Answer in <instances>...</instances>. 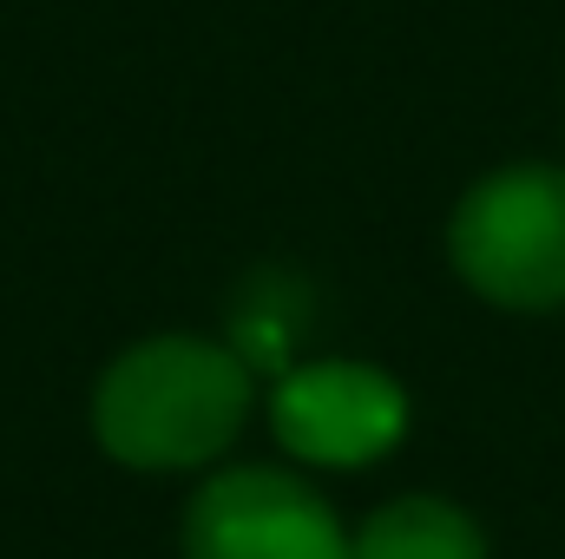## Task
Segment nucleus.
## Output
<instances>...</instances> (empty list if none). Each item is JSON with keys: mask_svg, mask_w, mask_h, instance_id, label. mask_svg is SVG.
I'll use <instances>...</instances> for the list:
<instances>
[{"mask_svg": "<svg viewBox=\"0 0 565 559\" xmlns=\"http://www.w3.org/2000/svg\"><path fill=\"white\" fill-rule=\"evenodd\" d=\"M257 402V369L217 336H145L93 389V441L132 474H184L217 461Z\"/></svg>", "mask_w": 565, "mask_h": 559, "instance_id": "f257e3e1", "label": "nucleus"}, {"mask_svg": "<svg viewBox=\"0 0 565 559\" xmlns=\"http://www.w3.org/2000/svg\"><path fill=\"white\" fill-rule=\"evenodd\" d=\"M447 264L493 309H565V165L520 158L467 184L447 218Z\"/></svg>", "mask_w": 565, "mask_h": 559, "instance_id": "f03ea898", "label": "nucleus"}, {"mask_svg": "<svg viewBox=\"0 0 565 559\" xmlns=\"http://www.w3.org/2000/svg\"><path fill=\"white\" fill-rule=\"evenodd\" d=\"M184 559H349L335 507L282 467H224L184 507Z\"/></svg>", "mask_w": 565, "mask_h": 559, "instance_id": "7ed1b4c3", "label": "nucleus"}, {"mask_svg": "<svg viewBox=\"0 0 565 559\" xmlns=\"http://www.w3.org/2000/svg\"><path fill=\"white\" fill-rule=\"evenodd\" d=\"M270 434L302 467H369L402 447L408 434V389L349 356L289 362L270 389Z\"/></svg>", "mask_w": 565, "mask_h": 559, "instance_id": "20e7f679", "label": "nucleus"}, {"mask_svg": "<svg viewBox=\"0 0 565 559\" xmlns=\"http://www.w3.org/2000/svg\"><path fill=\"white\" fill-rule=\"evenodd\" d=\"M349 559H487V534L440 494H402L349 534Z\"/></svg>", "mask_w": 565, "mask_h": 559, "instance_id": "39448f33", "label": "nucleus"}]
</instances>
